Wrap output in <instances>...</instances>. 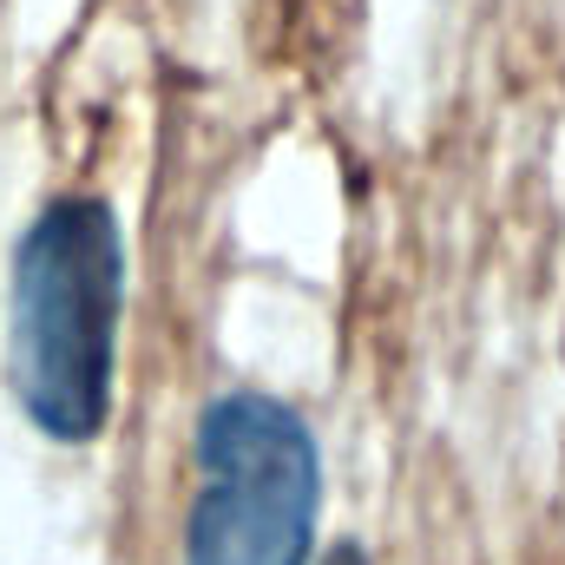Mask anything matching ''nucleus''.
Returning <instances> with one entry per match:
<instances>
[{"label":"nucleus","instance_id":"1","mask_svg":"<svg viewBox=\"0 0 565 565\" xmlns=\"http://www.w3.org/2000/svg\"><path fill=\"white\" fill-rule=\"evenodd\" d=\"M126 237L106 198H53L13 250L7 382L46 440L86 447L113 415Z\"/></svg>","mask_w":565,"mask_h":565},{"label":"nucleus","instance_id":"2","mask_svg":"<svg viewBox=\"0 0 565 565\" xmlns=\"http://www.w3.org/2000/svg\"><path fill=\"white\" fill-rule=\"evenodd\" d=\"M322 513V454L309 422L231 388L198 415V500L184 520V565H309Z\"/></svg>","mask_w":565,"mask_h":565},{"label":"nucleus","instance_id":"3","mask_svg":"<svg viewBox=\"0 0 565 565\" xmlns=\"http://www.w3.org/2000/svg\"><path fill=\"white\" fill-rule=\"evenodd\" d=\"M322 565H369V559H362V546H335Z\"/></svg>","mask_w":565,"mask_h":565}]
</instances>
